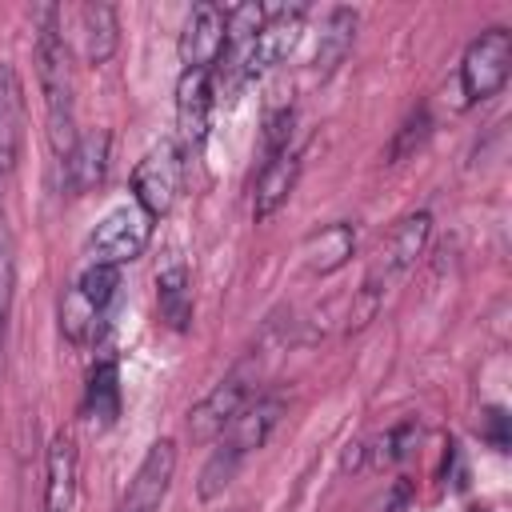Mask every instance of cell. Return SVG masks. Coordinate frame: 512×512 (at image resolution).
Instances as JSON below:
<instances>
[{"label": "cell", "mask_w": 512, "mask_h": 512, "mask_svg": "<svg viewBox=\"0 0 512 512\" xmlns=\"http://www.w3.org/2000/svg\"><path fill=\"white\" fill-rule=\"evenodd\" d=\"M108 148H112V136H108L104 128H92V132L76 136V144H72L68 156L60 160V168H64V188H68L72 196H84V192H92V188L104 184V176H108Z\"/></svg>", "instance_id": "cell-11"}, {"label": "cell", "mask_w": 512, "mask_h": 512, "mask_svg": "<svg viewBox=\"0 0 512 512\" xmlns=\"http://www.w3.org/2000/svg\"><path fill=\"white\" fill-rule=\"evenodd\" d=\"M172 476H176V440H152L144 460L136 464L116 512H160L168 488H172Z\"/></svg>", "instance_id": "cell-7"}, {"label": "cell", "mask_w": 512, "mask_h": 512, "mask_svg": "<svg viewBox=\"0 0 512 512\" xmlns=\"http://www.w3.org/2000/svg\"><path fill=\"white\" fill-rule=\"evenodd\" d=\"M512 76V36L508 28H484L468 48H464V60H460V92H464V104H484L492 100Z\"/></svg>", "instance_id": "cell-3"}, {"label": "cell", "mask_w": 512, "mask_h": 512, "mask_svg": "<svg viewBox=\"0 0 512 512\" xmlns=\"http://www.w3.org/2000/svg\"><path fill=\"white\" fill-rule=\"evenodd\" d=\"M240 464H244V456L236 452V448H228L224 440H216V448H212V456L204 460V468H200V480H196V496L200 500H216L232 480H236V472H240Z\"/></svg>", "instance_id": "cell-22"}, {"label": "cell", "mask_w": 512, "mask_h": 512, "mask_svg": "<svg viewBox=\"0 0 512 512\" xmlns=\"http://www.w3.org/2000/svg\"><path fill=\"white\" fill-rule=\"evenodd\" d=\"M32 32H36V80L44 96V120H48V144L56 160L68 156L76 144V104H72V60H68V40L60 28V8L56 4H36L32 8Z\"/></svg>", "instance_id": "cell-1"}, {"label": "cell", "mask_w": 512, "mask_h": 512, "mask_svg": "<svg viewBox=\"0 0 512 512\" xmlns=\"http://www.w3.org/2000/svg\"><path fill=\"white\" fill-rule=\"evenodd\" d=\"M428 136H432V116H428V108L420 104V108H416V112H408V120L396 128L392 148H388V164H400L404 156L420 152V148L428 144Z\"/></svg>", "instance_id": "cell-24"}, {"label": "cell", "mask_w": 512, "mask_h": 512, "mask_svg": "<svg viewBox=\"0 0 512 512\" xmlns=\"http://www.w3.org/2000/svg\"><path fill=\"white\" fill-rule=\"evenodd\" d=\"M428 240H432V212H424V208H420V212H408V216L384 236V244L376 248L372 264H368V272H364L360 292H364L368 300H376L392 280H400V276L424 256Z\"/></svg>", "instance_id": "cell-2"}, {"label": "cell", "mask_w": 512, "mask_h": 512, "mask_svg": "<svg viewBox=\"0 0 512 512\" xmlns=\"http://www.w3.org/2000/svg\"><path fill=\"white\" fill-rule=\"evenodd\" d=\"M412 436H416V424H412V420H404L400 428H392V432L380 440V448H388V452H380V460H404Z\"/></svg>", "instance_id": "cell-27"}, {"label": "cell", "mask_w": 512, "mask_h": 512, "mask_svg": "<svg viewBox=\"0 0 512 512\" xmlns=\"http://www.w3.org/2000/svg\"><path fill=\"white\" fill-rule=\"evenodd\" d=\"M76 20H80V44H84V60L92 68L108 64L120 48V16H116V4H100V0H88L76 8Z\"/></svg>", "instance_id": "cell-17"}, {"label": "cell", "mask_w": 512, "mask_h": 512, "mask_svg": "<svg viewBox=\"0 0 512 512\" xmlns=\"http://www.w3.org/2000/svg\"><path fill=\"white\" fill-rule=\"evenodd\" d=\"M156 308H160V320L172 332H188V324H192V280H188V264L176 252L156 268Z\"/></svg>", "instance_id": "cell-16"}, {"label": "cell", "mask_w": 512, "mask_h": 512, "mask_svg": "<svg viewBox=\"0 0 512 512\" xmlns=\"http://www.w3.org/2000/svg\"><path fill=\"white\" fill-rule=\"evenodd\" d=\"M356 252V228L336 220V224H324L320 232H312L300 248L304 256V272L308 276H332L336 268H344Z\"/></svg>", "instance_id": "cell-18"}, {"label": "cell", "mask_w": 512, "mask_h": 512, "mask_svg": "<svg viewBox=\"0 0 512 512\" xmlns=\"http://www.w3.org/2000/svg\"><path fill=\"white\" fill-rule=\"evenodd\" d=\"M24 148V80L16 64L0 60V176H8Z\"/></svg>", "instance_id": "cell-13"}, {"label": "cell", "mask_w": 512, "mask_h": 512, "mask_svg": "<svg viewBox=\"0 0 512 512\" xmlns=\"http://www.w3.org/2000/svg\"><path fill=\"white\" fill-rule=\"evenodd\" d=\"M212 104H216V88H212V72L208 68H184L176 80V128H180V144L200 152L208 140V124H212Z\"/></svg>", "instance_id": "cell-9"}, {"label": "cell", "mask_w": 512, "mask_h": 512, "mask_svg": "<svg viewBox=\"0 0 512 512\" xmlns=\"http://www.w3.org/2000/svg\"><path fill=\"white\" fill-rule=\"evenodd\" d=\"M76 288L108 316V308H112V300H116V292H120V268H112V264H88V268L76 276Z\"/></svg>", "instance_id": "cell-25"}, {"label": "cell", "mask_w": 512, "mask_h": 512, "mask_svg": "<svg viewBox=\"0 0 512 512\" xmlns=\"http://www.w3.org/2000/svg\"><path fill=\"white\" fill-rule=\"evenodd\" d=\"M480 436L496 452H508V416H504V408H484L480 412Z\"/></svg>", "instance_id": "cell-26"}, {"label": "cell", "mask_w": 512, "mask_h": 512, "mask_svg": "<svg viewBox=\"0 0 512 512\" xmlns=\"http://www.w3.org/2000/svg\"><path fill=\"white\" fill-rule=\"evenodd\" d=\"M304 16H308L304 4L264 8V24H260V32L252 40V56H248V80L264 76L268 68H276L292 56V48L300 44V32H304Z\"/></svg>", "instance_id": "cell-8"}, {"label": "cell", "mask_w": 512, "mask_h": 512, "mask_svg": "<svg viewBox=\"0 0 512 512\" xmlns=\"http://www.w3.org/2000/svg\"><path fill=\"white\" fill-rule=\"evenodd\" d=\"M12 300H16V236H12L8 220L0 216V344L8 332Z\"/></svg>", "instance_id": "cell-23"}, {"label": "cell", "mask_w": 512, "mask_h": 512, "mask_svg": "<svg viewBox=\"0 0 512 512\" xmlns=\"http://www.w3.org/2000/svg\"><path fill=\"white\" fill-rule=\"evenodd\" d=\"M296 180H300V152L296 148H284V152L268 156L260 176H256V188H252V220L256 224L272 220L288 204Z\"/></svg>", "instance_id": "cell-12"}, {"label": "cell", "mask_w": 512, "mask_h": 512, "mask_svg": "<svg viewBox=\"0 0 512 512\" xmlns=\"http://www.w3.org/2000/svg\"><path fill=\"white\" fill-rule=\"evenodd\" d=\"M220 48H224V8L204 0V4H192L184 28H180V64L184 68H208L220 60Z\"/></svg>", "instance_id": "cell-10"}, {"label": "cell", "mask_w": 512, "mask_h": 512, "mask_svg": "<svg viewBox=\"0 0 512 512\" xmlns=\"http://www.w3.org/2000/svg\"><path fill=\"white\" fill-rule=\"evenodd\" d=\"M180 180H184V152L176 140H160L132 168V204L152 220H160L172 212L180 196Z\"/></svg>", "instance_id": "cell-4"}, {"label": "cell", "mask_w": 512, "mask_h": 512, "mask_svg": "<svg viewBox=\"0 0 512 512\" xmlns=\"http://www.w3.org/2000/svg\"><path fill=\"white\" fill-rule=\"evenodd\" d=\"M80 412L96 428H112L116 424V416H120V368H116V360H100L88 372V388H84Z\"/></svg>", "instance_id": "cell-20"}, {"label": "cell", "mask_w": 512, "mask_h": 512, "mask_svg": "<svg viewBox=\"0 0 512 512\" xmlns=\"http://www.w3.org/2000/svg\"><path fill=\"white\" fill-rule=\"evenodd\" d=\"M152 240V216L140 212L136 204H120L108 216L96 220V228L88 232V264H128L136 256H144Z\"/></svg>", "instance_id": "cell-5"}, {"label": "cell", "mask_w": 512, "mask_h": 512, "mask_svg": "<svg viewBox=\"0 0 512 512\" xmlns=\"http://www.w3.org/2000/svg\"><path fill=\"white\" fill-rule=\"evenodd\" d=\"M356 12L352 8H328V16H324V28H320V40H316V52H312V72L320 76V80H328L344 60H348V52H352V44H356Z\"/></svg>", "instance_id": "cell-19"}, {"label": "cell", "mask_w": 512, "mask_h": 512, "mask_svg": "<svg viewBox=\"0 0 512 512\" xmlns=\"http://www.w3.org/2000/svg\"><path fill=\"white\" fill-rule=\"evenodd\" d=\"M44 512H72L76 504V476H80V452L72 432H56L44 460Z\"/></svg>", "instance_id": "cell-15"}, {"label": "cell", "mask_w": 512, "mask_h": 512, "mask_svg": "<svg viewBox=\"0 0 512 512\" xmlns=\"http://www.w3.org/2000/svg\"><path fill=\"white\" fill-rule=\"evenodd\" d=\"M100 320H104V312L72 284L64 296H60V332H64V340L68 344H88V340H96V332H100Z\"/></svg>", "instance_id": "cell-21"}, {"label": "cell", "mask_w": 512, "mask_h": 512, "mask_svg": "<svg viewBox=\"0 0 512 512\" xmlns=\"http://www.w3.org/2000/svg\"><path fill=\"white\" fill-rule=\"evenodd\" d=\"M252 400V384L244 376V368L228 372L208 396H200L192 408H188V436L208 444V440H220L228 432V424L240 416V408Z\"/></svg>", "instance_id": "cell-6"}, {"label": "cell", "mask_w": 512, "mask_h": 512, "mask_svg": "<svg viewBox=\"0 0 512 512\" xmlns=\"http://www.w3.org/2000/svg\"><path fill=\"white\" fill-rule=\"evenodd\" d=\"M280 416H284V400H280V396H252V400L240 408V416L228 424V432H224L220 440H224L228 448H236V452L248 460L252 452H260V448L268 444V436L276 432Z\"/></svg>", "instance_id": "cell-14"}]
</instances>
